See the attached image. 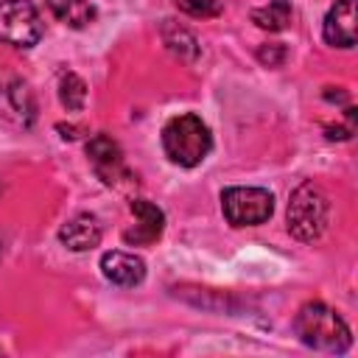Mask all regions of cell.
<instances>
[{
    "label": "cell",
    "mask_w": 358,
    "mask_h": 358,
    "mask_svg": "<svg viewBox=\"0 0 358 358\" xmlns=\"http://www.w3.org/2000/svg\"><path fill=\"white\" fill-rule=\"evenodd\" d=\"M257 59L266 64V67H280L285 62V45L280 42H271V45H260L257 50Z\"/></svg>",
    "instance_id": "obj_17"
},
{
    "label": "cell",
    "mask_w": 358,
    "mask_h": 358,
    "mask_svg": "<svg viewBox=\"0 0 358 358\" xmlns=\"http://www.w3.org/2000/svg\"><path fill=\"white\" fill-rule=\"evenodd\" d=\"M87 157H90V165L103 185H117L120 179L129 176L126 162H123V151L109 134H92L87 140Z\"/></svg>",
    "instance_id": "obj_6"
},
{
    "label": "cell",
    "mask_w": 358,
    "mask_h": 358,
    "mask_svg": "<svg viewBox=\"0 0 358 358\" xmlns=\"http://www.w3.org/2000/svg\"><path fill=\"white\" fill-rule=\"evenodd\" d=\"M59 101L67 112H78L84 109V101H87V84L81 76L76 73H62L59 76Z\"/></svg>",
    "instance_id": "obj_15"
},
{
    "label": "cell",
    "mask_w": 358,
    "mask_h": 358,
    "mask_svg": "<svg viewBox=\"0 0 358 358\" xmlns=\"http://www.w3.org/2000/svg\"><path fill=\"white\" fill-rule=\"evenodd\" d=\"M221 213L232 227H257L271 218L274 196L266 187H227L221 193Z\"/></svg>",
    "instance_id": "obj_4"
},
{
    "label": "cell",
    "mask_w": 358,
    "mask_h": 358,
    "mask_svg": "<svg viewBox=\"0 0 358 358\" xmlns=\"http://www.w3.org/2000/svg\"><path fill=\"white\" fill-rule=\"evenodd\" d=\"M210 148H213V134L207 123L193 112L176 115L162 126V151L179 168L201 165Z\"/></svg>",
    "instance_id": "obj_2"
},
{
    "label": "cell",
    "mask_w": 358,
    "mask_h": 358,
    "mask_svg": "<svg viewBox=\"0 0 358 358\" xmlns=\"http://www.w3.org/2000/svg\"><path fill=\"white\" fill-rule=\"evenodd\" d=\"M50 14L70 25V28H87L95 20V6L90 0H48Z\"/></svg>",
    "instance_id": "obj_12"
},
{
    "label": "cell",
    "mask_w": 358,
    "mask_h": 358,
    "mask_svg": "<svg viewBox=\"0 0 358 358\" xmlns=\"http://www.w3.org/2000/svg\"><path fill=\"white\" fill-rule=\"evenodd\" d=\"M101 274L120 288H134L145 280V263L143 257L131 252H103L101 255Z\"/></svg>",
    "instance_id": "obj_8"
},
{
    "label": "cell",
    "mask_w": 358,
    "mask_h": 358,
    "mask_svg": "<svg viewBox=\"0 0 358 358\" xmlns=\"http://www.w3.org/2000/svg\"><path fill=\"white\" fill-rule=\"evenodd\" d=\"M294 333L299 341L319 352H347L352 344V333L347 322L324 302H305L294 316Z\"/></svg>",
    "instance_id": "obj_1"
},
{
    "label": "cell",
    "mask_w": 358,
    "mask_h": 358,
    "mask_svg": "<svg viewBox=\"0 0 358 358\" xmlns=\"http://www.w3.org/2000/svg\"><path fill=\"white\" fill-rule=\"evenodd\" d=\"M173 3H176L179 11H185L190 17H201V20L221 14V3L218 0H173Z\"/></svg>",
    "instance_id": "obj_16"
},
{
    "label": "cell",
    "mask_w": 358,
    "mask_h": 358,
    "mask_svg": "<svg viewBox=\"0 0 358 358\" xmlns=\"http://www.w3.org/2000/svg\"><path fill=\"white\" fill-rule=\"evenodd\" d=\"M131 215H134V227L123 232V241L126 243H134V246H145V243H154L162 229H165V213L145 201V199H134L131 201Z\"/></svg>",
    "instance_id": "obj_7"
},
{
    "label": "cell",
    "mask_w": 358,
    "mask_h": 358,
    "mask_svg": "<svg viewBox=\"0 0 358 358\" xmlns=\"http://www.w3.org/2000/svg\"><path fill=\"white\" fill-rule=\"evenodd\" d=\"M324 42L333 48L355 45V0H336L324 17Z\"/></svg>",
    "instance_id": "obj_10"
},
{
    "label": "cell",
    "mask_w": 358,
    "mask_h": 358,
    "mask_svg": "<svg viewBox=\"0 0 358 358\" xmlns=\"http://www.w3.org/2000/svg\"><path fill=\"white\" fill-rule=\"evenodd\" d=\"M34 112H36L34 95H31V90L22 81L3 84V90H0V115L3 117L14 120L17 126H31Z\"/></svg>",
    "instance_id": "obj_11"
},
{
    "label": "cell",
    "mask_w": 358,
    "mask_h": 358,
    "mask_svg": "<svg viewBox=\"0 0 358 358\" xmlns=\"http://www.w3.org/2000/svg\"><path fill=\"white\" fill-rule=\"evenodd\" d=\"M42 17L28 0H0V42L11 48H34L42 39Z\"/></svg>",
    "instance_id": "obj_5"
},
{
    "label": "cell",
    "mask_w": 358,
    "mask_h": 358,
    "mask_svg": "<svg viewBox=\"0 0 358 358\" xmlns=\"http://www.w3.org/2000/svg\"><path fill=\"white\" fill-rule=\"evenodd\" d=\"M101 235H103V227H101V221H98L92 213H78V215L67 218V221L59 227V241H62L70 252L95 249V246L101 243Z\"/></svg>",
    "instance_id": "obj_9"
},
{
    "label": "cell",
    "mask_w": 358,
    "mask_h": 358,
    "mask_svg": "<svg viewBox=\"0 0 358 358\" xmlns=\"http://www.w3.org/2000/svg\"><path fill=\"white\" fill-rule=\"evenodd\" d=\"M252 20L263 31H282L291 22V3L288 0H268V6L252 11Z\"/></svg>",
    "instance_id": "obj_14"
},
{
    "label": "cell",
    "mask_w": 358,
    "mask_h": 358,
    "mask_svg": "<svg viewBox=\"0 0 358 358\" xmlns=\"http://www.w3.org/2000/svg\"><path fill=\"white\" fill-rule=\"evenodd\" d=\"M162 42L168 45V50L173 56L185 59V62L199 59V42H196V36L187 28H182L179 22H173V20H165L162 22Z\"/></svg>",
    "instance_id": "obj_13"
},
{
    "label": "cell",
    "mask_w": 358,
    "mask_h": 358,
    "mask_svg": "<svg viewBox=\"0 0 358 358\" xmlns=\"http://www.w3.org/2000/svg\"><path fill=\"white\" fill-rule=\"evenodd\" d=\"M327 221H330V199L324 196V190L313 182L296 185L288 199V210H285L288 232L296 241L310 243L324 235Z\"/></svg>",
    "instance_id": "obj_3"
}]
</instances>
